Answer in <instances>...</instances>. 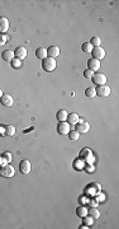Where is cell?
<instances>
[{
    "label": "cell",
    "mask_w": 119,
    "mask_h": 229,
    "mask_svg": "<svg viewBox=\"0 0 119 229\" xmlns=\"http://www.w3.org/2000/svg\"><path fill=\"white\" fill-rule=\"evenodd\" d=\"M15 174V169L13 166H10V163H4V164L0 167V176L4 178H11L14 177Z\"/></svg>",
    "instance_id": "1"
},
{
    "label": "cell",
    "mask_w": 119,
    "mask_h": 229,
    "mask_svg": "<svg viewBox=\"0 0 119 229\" xmlns=\"http://www.w3.org/2000/svg\"><path fill=\"white\" fill-rule=\"evenodd\" d=\"M56 66H57V62H56L55 59L47 56L42 60V68H43L44 71H47V73H52V71L56 69Z\"/></svg>",
    "instance_id": "2"
},
{
    "label": "cell",
    "mask_w": 119,
    "mask_h": 229,
    "mask_svg": "<svg viewBox=\"0 0 119 229\" xmlns=\"http://www.w3.org/2000/svg\"><path fill=\"white\" fill-rule=\"evenodd\" d=\"M91 80L94 84H96V86H104V84H107V75L103 74V73H98V74H94L91 78Z\"/></svg>",
    "instance_id": "3"
},
{
    "label": "cell",
    "mask_w": 119,
    "mask_h": 229,
    "mask_svg": "<svg viewBox=\"0 0 119 229\" xmlns=\"http://www.w3.org/2000/svg\"><path fill=\"white\" fill-rule=\"evenodd\" d=\"M0 135L2 136H14L15 135V127L13 125L0 126Z\"/></svg>",
    "instance_id": "4"
},
{
    "label": "cell",
    "mask_w": 119,
    "mask_h": 229,
    "mask_svg": "<svg viewBox=\"0 0 119 229\" xmlns=\"http://www.w3.org/2000/svg\"><path fill=\"white\" fill-rule=\"evenodd\" d=\"M80 159L82 162H88V163H91L94 160V155H92V152L88 148H84L80 153Z\"/></svg>",
    "instance_id": "5"
},
{
    "label": "cell",
    "mask_w": 119,
    "mask_h": 229,
    "mask_svg": "<svg viewBox=\"0 0 119 229\" xmlns=\"http://www.w3.org/2000/svg\"><path fill=\"white\" fill-rule=\"evenodd\" d=\"M89 130H90V123L80 119V121H79V123L76 125V131L79 134H86V133H89Z\"/></svg>",
    "instance_id": "6"
},
{
    "label": "cell",
    "mask_w": 119,
    "mask_h": 229,
    "mask_svg": "<svg viewBox=\"0 0 119 229\" xmlns=\"http://www.w3.org/2000/svg\"><path fill=\"white\" fill-rule=\"evenodd\" d=\"M19 171H21L22 174H29L31 171H32V164H31V162L27 160V159L22 160L21 163H19Z\"/></svg>",
    "instance_id": "7"
},
{
    "label": "cell",
    "mask_w": 119,
    "mask_h": 229,
    "mask_svg": "<svg viewBox=\"0 0 119 229\" xmlns=\"http://www.w3.org/2000/svg\"><path fill=\"white\" fill-rule=\"evenodd\" d=\"M71 131V126H70V123L69 122H60L58 123V126H57V133L60 135H69V133Z\"/></svg>",
    "instance_id": "8"
},
{
    "label": "cell",
    "mask_w": 119,
    "mask_h": 229,
    "mask_svg": "<svg viewBox=\"0 0 119 229\" xmlns=\"http://www.w3.org/2000/svg\"><path fill=\"white\" fill-rule=\"evenodd\" d=\"M91 54H92V57L100 61V60H103V59L105 57V50L101 47V46H98V47H94V49H92Z\"/></svg>",
    "instance_id": "9"
},
{
    "label": "cell",
    "mask_w": 119,
    "mask_h": 229,
    "mask_svg": "<svg viewBox=\"0 0 119 229\" xmlns=\"http://www.w3.org/2000/svg\"><path fill=\"white\" fill-rule=\"evenodd\" d=\"M95 90H96V96H100V97H108L110 94V92H111L110 87L107 86V84H104V86H99Z\"/></svg>",
    "instance_id": "10"
},
{
    "label": "cell",
    "mask_w": 119,
    "mask_h": 229,
    "mask_svg": "<svg viewBox=\"0 0 119 229\" xmlns=\"http://www.w3.org/2000/svg\"><path fill=\"white\" fill-rule=\"evenodd\" d=\"M88 69L89 70H91V71H98L99 69H100V61L99 60H96V59H90V60L88 61Z\"/></svg>",
    "instance_id": "11"
},
{
    "label": "cell",
    "mask_w": 119,
    "mask_h": 229,
    "mask_svg": "<svg viewBox=\"0 0 119 229\" xmlns=\"http://www.w3.org/2000/svg\"><path fill=\"white\" fill-rule=\"evenodd\" d=\"M14 55L17 59H19V60H23V59L27 57L28 52H27V49L24 47V46H19V47L14 51Z\"/></svg>",
    "instance_id": "12"
},
{
    "label": "cell",
    "mask_w": 119,
    "mask_h": 229,
    "mask_svg": "<svg viewBox=\"0 0 119 229\" xmlns=\"http://www.w3.org/2000/svg\"><path fill=\"white\" fill-rule=\"evenodd\" d=\"M0 101H2V104H4L5 107H11L13 103H14V99H13V97L10 94H3Z\"/></svg>",
    "instance_id": "13"
},
{
    "label": "cell",
    "mask_w": 119,
    "mask_h": 229,
    "mask_svg": "<svg viewBox=\"0 0 119 229\" xmlns=\"http://www.w3.org/2000/svg\"><path fill=\"white\" fill-rule=\"evenodd\" d=\"M9 29V21L5 17H0V33H5Z\"/></svg>",
    "instance_id": "14"
},
{
    "label": "cell",
    "mask_w": 119,
    "mask_h": 229,
    "mask_svg": "<svg viewBox=\"0 0 119 229\" xmlns=\"http://www.w3.org/2000/svg\"><path fill=\"white\" fill-rule=\"evenodd\" d=\"M60 54H61V51H60V49L57 47V46H51L50 49H47V55H48V57L56 59L57 56H60Z\"/></svg>",
    "instance_id": "15"
},
{
    "label": "cell",
    "mask_w": 119,
    "mask_h": 229,
    "mask_svg": "<svg viewBox=\"0 0 119 229\" xmlns=\"http://www.w3.org/2000/svg\"><path fill=\"white\" fill-rule=\"evenodd\" d=\"M2 56H3V60H4V61H8V62H10L15 57L14 51H11V50H5L3 54H2Z\"/></svg>",
    "instance_id": "16"
},
{
    "label": "cell",
    "mask_w": 119,
    "mask_h": 229,
    "mask_svg": "<svg viewBox=\"0 0 119 229\" xmlns=\"http://www.w3.org/2000/svg\"><path fill=\"white\" fill-rule=\"evenodd\" d=\"M79 121H80V117H79V115L75 113V112L74 113H70L67 116V122L70 123V125H77Z\"/></svg>",
    "instance_id": "17"
},
{
    "label": "cell",
    "mask_w": 119,
    "mask_h": 229,
    "mask_svg": "<svg viewBox=\"0 0 119 229\" xmlns=\"http://www.w3.org/2000/svg\"><path fill=\"white\" fill-rule=\"evenodd\" d=\"M67 116H69V113H67V111H65V109H60L58 112H57V115H56L57 120H58L60 122L67 121Z\"/></svg>",
    "instance_id": "18"
},
{
    "label": "cell",
    "mask_w": 119,
    "mask_h": 229,
    "mask_svg": "<svg viewBox=\"0 0 119 229\" xmlns=\"http://www.w3.org/2000/svg\"><path fill=\"white\" fill-rule=\"evenodd\" d=\"M36 56L38 59H41V60H43V59H46L48 55H47V49H44V47H39L36 50Z\"/></svg>",
    "instance_id": "19"
},
{
    "label": "cell",
    "mask_w": 119,
    "mask_h": 229,
    "mask_svg": "<svg viewBox=\"0 0 119 229\" xmlns=\"http://www.w3.org/2000/svg\"><path fill=\"white\" fill-rule=\"evenodd\" d=\"M88 210L89 209L86 206H79L76 209V214H77V217H80V218H84V217H86L88 215Z\"/></svg>",
    "instance_id": "20"
},
{
    "label": "cell",
    "mask_w": 119,
    "mask_h": 229,
    "mask_svg": "<svg viewBox=\"0 0 119 229\" xmlns=\"http://www.w3.org/2000/svg\"><path fill=\"white\" fill-rule=\"evenodd\" d=\"M88 215H90V217L95 220V219H98L99 217H100V211H99L96 207H91V209L88 210Z\"/></svg>",
    "instance_id": "21"
},
{
    "label": "cell",
    "mask_w": 119,
    "mask_h": 229,
    "mask_svg": "<svg viewBox=\"0 0 119 229\" xmlns=\"http://www.w3.org/2000/svg\"><path fill=\"white\" fill-rule=\"evenodd\" d=\"M92 49H94V47L91 46L90 42H85V43H82V46H81V50L85 52V54H91Z\"/></svg>",
    "instance_id": "22"
},
{
    "label": "cell",
    "mask_w": 119,
    "mask_h": 229,
    "mask_svg": "<svg viewBox=\"0 0 119 229\" xmlns=\"http://www.w3.org/2000/svg\"><path fill=\"white\" fill-rule=\"evenodd\" d=\"M85 96L89 97V98H94L96 96V90L94 87H89L86 88V90H85Z\"/></svg>",
    "instance_id": "23"
},
{
    "label": "cell",
    "mask_w": 119,
    "mask_h": 229,
    "mask_svg": "<svg viewBox=\"0 0 119 229\" xmlns=\"http://www.w3.org/2000/svg\"><path fill=\"white\" fill-rule=\"evenodd\" d=\"M10 62H11V66L14 68V69H19V68L22 66V60H19V59H17V57L13 59Z\"/></svg>",
    "instance_id": "24"
},
{
    "label": "cell",
    "mask_w": 119,
    "mask_h": 229,
    "mask_svg": "<svg viewBox=\"0 0 119 229\" xmlns=\"http://www.w3.org/2000/svg\"><path fill=\"white\" fill-rule=\"evenodd\" d=\"M2 158H3L4 163H10L13 157H11V153H9V152H5V153L2 155Z\"/></svg>",
    "instance_id": "25"
},
{
    "label": "cell",
    "mask_w": 119,
    "mask_h": 229,
    "mask_svg": "<svg viewBox=\"0 0 119 229\" xmlns=\"http://www.w3.org/2000/svg\"><path fill=\"white\" fill-rule=\"evenodd\" d=\"M90 43H91L92 47H98V46H100L101 40H100L99 37H92V38H91V41H90Z\"/></svg>",
    "instance_id": "26"
},
{
    "label": "cell",
    "mask_w": 119,
    "mask_h": 229,
    "mask_svg": "<svg viewBox=\"0 0 119 229\" xmlns=\"http://www.w3.org/2000/svg\"><path fill=\"white\" fill-rule=\"evenodd\" d=\"M82 220H84V224L88 225V227H91L92 224H94V219H92L91 217H88V215H86V217H84Z\"/></svg>",
    "instance_id": "27"
},
{
    "label": "cell",
    "mask_w": 119,
    "mask_h": 229,
    "mask_svg": "<svg viewBox=\"0 0 119 229\" xmlns=\"http://www.w3.org/2000/svg\"><path fill=\"white\" fill-rule=\"evenodd\" d=\"M69 137H70V140H79V137H80V134H79L76 130H74V131H70V133H69Z\"/></svg>",
    "instance_id": "28"
},
{
    "label": "cell",
    "mask_w": 119,
    "mask_h": 229,
    "mask_svg": "<svg viewBox=\"0 0 119 229\" xmlns=\"http://www.w3.org/2000/svg\"><path fill=\"white\" fill-rule=\"evenodd\" d=\"M92 75H94V71H91V70H89V69H86V70L84 71V76L86 78V79H91Z\"/></svg>",
    "instance_id": "29"
},
{
    "label": "cell",
    "mask_w": 119,
    "mask_h": 229,
    "mask_svg": "<svg viewBox=\"0 0 119 229\" xmlns=\"http://www.w3.org/2000/svg\"><path fill=\"white\" fill-rule=\"evenodd\" d=\"M6 40H8V37L4 33H0V46H4L6 43Z\"/></svg>",
    "instance_id": "30"
},
{
    "label": "cell",
    "mask_w": 119,
    "mask_h": 229,
    "mask_svg": "<svg viewBox=\"0 0 119 229\" xmlns=\"http://www.w3.org/2000/svg\"><path fill=\"white\" fill-rule=\"evenodd\" d=\"M86 171L90 173V172H94L95 171V167L92 166V164H88V167H86Z\"/></svg>",
    "instance_id": "31"
},
{
    "label": "cell",
    "mask_w": 119,
    "mask_h": 229,
    "mask_svg": "<svg viewBox=\"0 0 119 229\" xmlns=\"http://www.w3.org/2000/svg\"><path fill=\"white\" fill-rule=\"evenodd\" d=\"M96 200H98V201H104V200H105V195H104V194H99L98 197H96Z\"/></svg>",
    "instance_id": "32"
},
{
    "label": "cell",
    "mask_w": 119,
    "mask_h": 229,
    "mask_svg": "<svg viewBox=\"0 0 119 229\" xmlns=\"http://www.w3.org/2000/svg\"><path fill=\"white\" fill-rule=\"evenodd\" d=\"M98 204H99L98 200H90V205H92V207H96Z\"/></svg>",
    "instance_id": "33"
},
{
    "label": "cell",
    "mask_w": 119,
    "mask_h": 229,
    "mask_svg": "<svg viewBox=\"0 0 119 229\" xmlns=\"http://www.w3.org/2000/svg\"><path fill=\"white\" fill-rule=\"evenodd\" d=\"M3 164H4V160H3L2 157H0V166H3Z\"/></svg>",
    "instance_id": "34"
},
{
    "label": "cell",
    "mask_w": 119,
    "mask_h": 229,
    "mask_svg": "<svg viewBox=\"0 0 119 229\" xmlns=\"http://www.w3.org/2000/svg\"><path fill=\"white\" fill-rule=\"evenodd\" d=\"M2 96H3V90L0 89V98H2Z\"/></svg>",
    "instance_id": "35"
}]
</instances>
